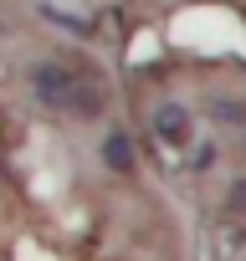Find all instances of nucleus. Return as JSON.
<instances>
[{"label":"nucleus","instance_id":"obj_3","mask_svg":"<svg viewBox=\"0 0 246 261\" xmlns=\"http://www.w3.org/2000/svg\"><path fill=\"white\" fill-rule=\"evenodd\" d=\"M103 164L113 174H134V139L129 134H108L103 139Z\"/></svg>","mask_w":246,"mask_h":261},{"label":"nucleus","instance_id":"obj_2","mask_svg":"<svg viewBox=\"0 0 246 261\" xmlns=\"http://www.w3.org/2000/svg\"><path fill=\"white\" fill-rule=\"evenodd\" d=\"M149 123H154V139L159 144H169V149H185L190 144V108L185 102H159L149 113Z\"/></svg>","mask_w":246,"mask_h":261},{"label":"nucleus","instance_id":"obj_1","mask_svg":"<svg viewBox=\"0 0 246 261\" xmlns=\"http://www.w3.org/2000/svg\"><path fill=\"white\" fill-rule=\"evenodd\" d=\"M31 97L52 113H77V118H103V108H108L103 82L77 67H62V62L31 67Z\"/></svg>","mask_w":246,"mask_h":261},{"label":"nucleus","instance_id":"obj_5","mask_svg":"<svg viewBox=\"0 0 246 261\" xmlns=\"http://www.w3.org/2000/svg\"><path fill=\"white\" fill-rule=\"evenodd\" d=\"M215 118H220V123H236L241 108H236V102H215Z\"/></svg>","mask_w":246,"mask_h":261},{"label":"nucleus","instance_id":"obj_4","mask_svg":"<svg viewBox=\"0 0 246 261\" xmlns=\"http://www.w3.org/2000/svg\"><path fill=\"white\" fill-rule=\"evenodd\" d=\"M41 16H52L62 31H72V36H82V41L92 36V21H82V16H67V11H52V6H41Z\"/></svg>","mask_w":246,"mask_h":261},{"label":"nucleus","instance_id":"obj_6","mask_svg":"<svg viewBox=\"0 0 246 261\" xmlns=\"http://www.w3.org/2000/svg\"><path fill=\"white\" fill-rule=\"evenodd\" d=\"M231 210H246V179H241V185H231Z\"/></svg>","mask_w":246,"mask_h":261}]
</instances>
